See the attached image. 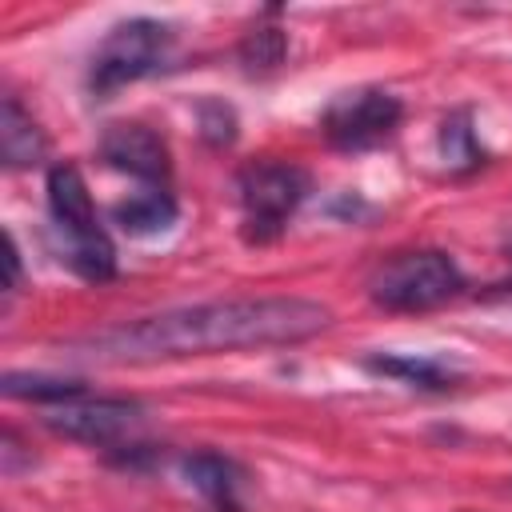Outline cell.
Returning a JSON list of instances; mask_svg holds the SVG:
<instances>
[{
	"instance_id": "obj_1",
	"label": "cell",
	"mask_w": 512,
	"mask_h": 512,
	"mask_svg": "<svg viewBox=\"0 0 512 512\" xmlns=\"http://www.w3.org/2000/svg\"><path fill=\"white\" fill-rule=\"evenodd\" d=\"M328 324V308L300 296H240L192 308L156 312L132 324H116L88 340L104 360H168L268 344H300Z\"/></svg>"
},
{
	"instance_id": "obj_2",
	"label": "cell",
	"mask_w": 512,
	"mask_h": 512,
	"mask_svg": "<svg viewBox=\"0 0 512 512\" xmlns=\"http://www.w3.org/2000/svg\"><path fill=\"white\" fill-rule=\"evenodd\" d=\"M48 208H52V224L60 232V256L68 260V268L96 284L108 280L116 272V248L96 220L88 184L76 164H56L48 172Z\"/></svg>"
},
{
	"instance_id": "obj_3",
	"label": "cell",
	"mask_w": 512,
	"mask_h": 512,
	"mask_svg": "<svg viewBox=\"0 0 512 512\" xmlns=\"http://www.w3.org/2000/svg\"><path fill=\"white\" fill-rule=\"evenodd\" d=\"M372 300L388 312H428L464 288V276L448 252L416 248L396 252L372 272Z\"/></svg>"
},
{
	"instance_id": "obj_4",
	"label": "cell",
	"mask_w": 512,
	"mask_h": 512,
	"mask_svg": "<svg viewBox=\"0 0 512 512\" xmlns=\"http://www.w3.org/2000/svg\"><path fill=\"white\" fill-rule=\"evenodd\" d=\"M308 192V172L284 160H256L240 172V208H244V232L248 240L264 244L280 236V228L292 220Z\"/></svg>"
},
{
	"instance_id": "obj_5",
	"label": "cell",
	"mask_w": 512,
	"mask_h": 512,
	"mask_svg": "<svg viewBox=\"0 0 512 512\" xmlns=\"http://www.w3.org/2000/svg\"><path fill=\"white\" fill-rule=\"evenodd\" d=\"M168 48H172V32L156 20H128V24H116L104 44L96 48L92 56V92L108 96L148 72H156L164 60H168Z\"/></svg>"
},
{
	"instance_id": "obj_6",
	"label": "cell",
	"mask_w": 512,
	"mask_h": 512,
	"mask_svg": "<svg viewBox=\"0 0 512 512\" xmlns=\"http://www.w3.org/2000/svg\"><path fill=\"white\" fill-rule=\"evenodd\" d=\"M400 100L384 88H356V92H340L328 108H324V136L336 148L360 152L372 148L380 140H388L400 124Z\"/></svg>"
},
{
	"instance_id": "obj_7",
	"label": "cell",
	"mask_w": 512,
	"mask_h": 512,
	"mask_svg": "<svg viewBox=\"0 0 512 512\" xmlns=\"http://www.w3.org/2000/svg\"><path fill=\"white\" fill-rule=\"evenodd\" d=\"M44 424L64 436V440H80V444H120L140 428V404L132 400H68L48 408Z\"/></svg>"
},
{
	"instance_id": "obj_8",
	"label": "cell",
	"mask_w": 512,
	"mask_h": 512,
	"mask_svg": "<svg viewBox=\"0 0 512 512\" xmlns=\"http://www.w3.org/2000/svg\"><path fill=\"white\" fill-rule=\"evenodd\" d=\"M100 156L112 168L144 180L148 188L168 180V148H164V140L148 124H136V120L108 124V132L100 136Z\"/></svg>"
},
{
	"instance_id": "obj_9",
	"label": "cell",
	"mask_w": 512,
	"mask_h": 512,
	"mask_svg": "<svg viewBox=\"0 0 512 512\" xmlns=\"http://www.w3.org/2000/svg\"><path fill=\"white\" fill-rule=\"evenodd\" d=\"M184 476L196 492H204L216 508L224 512H236L240 508V484H244V472L220 456V452H192L184 456Z\"/></svg>"
},
{
	"instance_id": "obj_10",
	"label": "cell",
	"mask_w": 512,
	"mask_h": 512,
	"mask_svg": "<svg viewBox=\"0 0 512 512\" xmlns=\"http://www.w3.org/2000/svg\"><path fill=\"white\" fill-rule=\"evenodd\" d=\"M48 140L40 132V124L24 112V104L16 96H4L0 108V156L8 168H32L44 156Z\"/></svg>"
},
{
	"instance_id": "obj_11",
	"label": "cell",
	"mask_w": 512,
	"mask_h": 512,
	"mask_svg": "<svg viewBox=\"0 0 512 512\" xmlns=\"http://www.w3.org/2000/svg\"><path fill=\"white\" fill-rule=\"evenodd\" d=\"M176 212H180V208H176L172 192L160 188V184H152V188H144V192L120 200V204L112 208V220H116L124 232H132V236H156V232H164V228L176 224Z\"/></svg>"
},
{
	"instance_id": "obj_12",
	"label": "cell",
	"mask_w": 512,
	"mask_h": 512,
	"mask_svg": "<svg viewBox=\"0 0 512 512\" xmlns=\"http://www.w3.org/2000/svg\"><path fill=\"white\" fill-rule=\"evenodd\" d=\"M368 368L380 376H396L412 388H448L456 380L452 368H444L440 360H424V356H372Z\"/></svg>"
},
{
	"instance_id": "obj_13",
	"label": "cell",
	"mask_w": 512,
	"mask_h": 512,
	"mask_svg": "<svg viewBox=\"0 0 512 512\" xmlns=\"http://www.w3.org/2000/svg\"><path fill=\"white\" fill-rule=\"evenodd\" d=\"M4 396L16 400H52V404H68L84 396L80 380H60V376H32V372H8L4 376Z\"/></svg>"
},
{
	"instance_id": "obj_14",
	"label": "cell",
	"mask_w": 512,
	"mask_h": 512,
	"mask_svg": "<svg viewBox=\"0 0 512 512\" xmlns=\"http://www.w3.org/2000/svg\"><path fill=\"white\" fill-rule=\"evenodd\" d=\"M440 148H444V160H448L452 168H476V164H480V144H476V136H472L468 112H456V116L444 120V128H440Z\"/></svg>"
},
{
	"instance_id": "obj_15",
	"label": "cell",
	"mask_w": 512,
	"mask_h": 512,
	"mask_svg": "<svg viewBox=\"0 0 512 512\" xmlns=\"http://www.w3.org/2000/svg\"><path fill=\"white\" fill-rule=\"evenodd\" d=\"M284 32L280 28H256V32H248L244 36V44H240V60L248 64V68H276L280 60H284Z\"/></svg>"
},
{
	"instance_id": "obj_16",
	"label": "cell",
	"mask_w": 512,
	"mask_h": 512,
	"mask_svg": "<svg viewBox=\"0 0 512 512\" xmlns=\"http://www.w3.org/2000/svg\"><path fill=\"white\" fill-rule=\"evenodd\" d=\"M200 124H204V136H208L212 144H228V140L236 136V116H232V108H224V104H204V108H200Z\"/></svg>"
},
{
	"instance_id": "obj_17",
	"label": "cell",
	"mask_w": 512,
	"mask_h": 512,
	"mask_svg": "<svg viewBox=\"0 0 512 512\" xmlns=\"http://www.w3.org/2000/svg\"><path fill=\"white\" fill-rule=\"evenodd\" d=\"M4 248H8V292L20 284V252H16V240H12V232L4 236Z\"/></svg>"
},
{
	"instance_id": "obj_18",
	"label": "cell",
	"mask_w": 512,
	"mask_h": 512,
	"mask_svg": "<svg viewBox=\"0 0 512 512\" xmlns=\"http://www.w3.org/2000/svg\"><path fill=\"white\" fill-rule=\"evenodd\" d=\"M508 256H512V244H508Z\"/></svg>"
}]
</instances>
